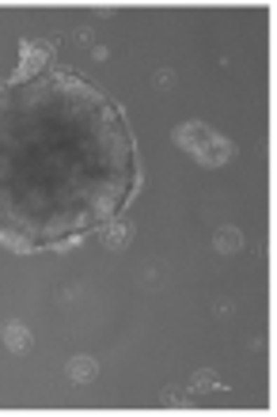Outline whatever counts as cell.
<instances>
[{"label":"cell","mask_w":277,"mask_h":417,"mask_svg":"<svg viewBox=\"0 0 277 417\" xmlns=\"http://www.w3.org/2000/svg\"><path fill=\"white\" fill-rule=\"evenodd\" d=\"M95 376H99V364L91 357H72V364H69V379H72V383H91Z\"/></svg>","instance_id":"1"},{"label":"cell","mask_w":277,"mask_h":417,"mask_svg":"<svg viewBox=\"0 0 277 417\" xmlns=\"http://www.w3.org/2000/svg\"><path fill=\"white\" fill-rule=\"evenodd\" d=\"M239 247H243V231L239 228H220L217 231V250L220 254H236Z\"/></svg>","instance_id":"3"},{"label":"cell","mask_w":277,"mask_h":417,"mask_svg":"<svg viewBox=\"0 0 277 417\" xmlns=\"http://www.w3.org/2000/svg\"><path fill=\"white\" fill-rule=\"evenodd\" d=\"M129 235H133V228H129V224H114V228L107 231V239H103V243H107L110 250H122V247L129 243Z\"/></svg>","instance_id":"5"},{"label":"cell","mask_w":277,"mask_h":417,"mask_svg":"<svg viewBox=\"0 0 277 417\" xmlns=\"http://www.w3.org/2000/svg\"><path fill=\"white\" fill-rule=\"evenodd\" d=\"M228 156H232V152H228L224 141H205V144L198 148V160H201V163H224Z\"/></svg>","instance_id":"4"},{"label":"cell","mask_w":277,"mask_h":417,"mask_svg":"<svg viewBox=\"0 0 277 417\" xmlns=\"http://www.w3.org/2000/svg\"><path fill=\"white\" fill-rule=\"evenodd\" d=\"M4 346L12 349V353H23V349H31V330H27L23 322H8V330H4Z\"/></svg>","instance_id":"2"}]
</instances>
